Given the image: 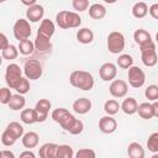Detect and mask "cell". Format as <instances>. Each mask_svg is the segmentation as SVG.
<instances>
[{"label": "cell", "mask_w": 158, "mask_h": 158, "mask_svg": "<svg viewBox=\"0 0 158 158\" xmlns=\"http://www.w3.org/2000/svg\"><path fill=\"white\" fill-rule=\"evenodd\" d=\"M121 109V105L115 100V99H111V100H107L104 105V111L109 115V116H112L118 112V110Z\"/></svg>", "instance_id": "27"}, {"label": "cell", "mask_w": 158, "mask_h": 158, "mask_svg": "<svg viewBox=\"0 0 158 158\" xmlns=\"http://www.w3.org/2000/svg\"><path fill=\"white\" fill-rule=\"evenodd\" d=\"M16 91H17V94H21V95H25L30 91V81L26 77H22L19 86L16 88Z\"/></svg>", "instance_id": "41"}, {"label": "cell", "mask_w": 158, "mask_h": 158, "mask_svg": "<svg viewBox=\"0 0 158 158\" xmlns=\"http://www.w3.org/2000/svg\"><path fill=\"white\" fill-rule=\"evenodd\" d=\"M128 158H144V149L138 142H132L127 148Z\"/></svg>", "instance_id": "22"}, {"label": "cell", "mask_w": 158, "mask_h": 158, "mask_svg": "<svg viewBox=\"0 0 158 158\" xmlns=\"http://www.w3.org/2000/svg\"><path fill=\"white\" fill-rule=\"evenodd\" d=\"M156 40H157V43H158V32H157V35H156Z\"/></svg>", "instance_id": "52"}, {"label": "cell", "mask_w": 158, "mask_h": 158, "mask_svg": "<svg viewBox=\"0 0 158 158\" xmlns=\"http://www.w3.org/2000/svg\"><path fill=\"white\" fill-rule=\"evenodd\" d=\"M153 111H154V116L158 117V101H154L153 104Z\"/></svg>", "instance_id": "50"}, {"label": "cell", "mask_w": 158, "mask_h": 158, "mask_svg": "<svg viewBox=\"0 0 158 158\" xmlns=\"http://www.w3.org/2000/svg\"><path fill=\"white\" fill-rule=\"evenodd\" d=\"M117 65L122 69H130L133 65V58L130 54H121L117 58Z\"/></svg>", "instance_id": "33"}, {"label": "cell", "mask_w": 158, "mask_h": 158, "mask_svg": "<svg viewBox=\"0 0 158 158\" xmlns=\"http://www.w3.org/2000/svg\"><path fill=\"white\" fill-rule=\"evenodd\" d=\"M75 158H96V153L91 148H80L75 153Z\"/></svg>", "instance_id": "40"}, {"label": "cell", "mask_w": 158, "mask_h": 158, "mask_svg": "<svg viewBox=\"0 0 158 158\" xmlns=\"http://www.w3.org/2000/svg\"><path fill=\"white\" fill-rule=\"evenodd\" d=\"M99 128L102 133H106V135H110V133H114L117 128V121L112 117V116H104L99 120Z\"/></svg>", "instance_id": "11"}, {"label": "cell", "mask_w": 158, "mask_h": 158, "mask_svg": "<svg viewBox=\"0 0 158 158\" xmlns=\"http://www.w3.org/2000/svg\"><path fill=\"white\" fill-rule=\"evenodd\" d=\"M6 128H9L17 138H21V137H23V127L19 123V122H16V121H14V122H10L9 125H7V127Z\"/></svg>", "instance_id": "39"}, {"label": "cell", "mask_w": 158, "mask_h": 158, "mask_svg": "<svg viewBox=\"0 0 158 158\" xmlns=\"http://www.w3.org/2000/svg\"><path fill=\"white\" fill-rule=\"evenodd\" d=\"M0 41H1V44H0L1 51L5 49V48H7V47L10 46V43H9V41H7V37H6V35H5L4 32L0 33Z\"/></svg>", "instance_id": "46"}, {"label": "cell", "mask_w": 158, "mask_h": 158, "mask_svg": "<svg viewBox=\"0 0 158 158\" xmlns=\"http://www.w3.org/2000/svg\"><path fill=\"white\" fill-rule=\"evenodd\" d=\"M69 83L77 89L88 91L94 86V77L86 70H74L69 75Z\"/></svg>", "instance_id": "1"}, {"label": "cell", "mask_w": 158, "mask_h": 158, "mask_svg": "<svg viewBox=\"0 0 158 158\" xmlns=\"http://www.w3.org/2000/svg\"><path fill=\"white\" fill-rule=\"evenodd\" d=\"M23 73H25V77H26L28 80H37V79H40V78L42 77V74H43L42 64H41L37 59H28V60L25 63Z\"/></svg>", "instance_id": "5"}, {"label": "cell", "mask_w": 158, "mask_h": 158, "mask_svg": "<svg viewBox=\"0 0 158 158\" xmlns=\"http://www.w3.org/2000/svg\"><path fill=\"white\" fill-rule=\"evenodd\" d=\"M74 151L69 144H60L58 146L57 158H73Z\"/></svg>", "instance_id": "31"}, {"label": "cell", "mask_w": 158, "mask_h": 158, "mask_svg": "<svg viewBox=\"0 0 158 158\" xmlns=\"http://www.w3.org/2000/svg\"><path fill=\"white\" fill-rule=\"evenodd\" d=\"M19 158H36V154L32 151H23L20 153Z\"/></svg>", "instance_id": "48"}, {"label": "cell", "mask_w": 158, "mask_h": 158, "mask_svg": "<svg viewBox=\"0 0 158 158\" xmlns=\"http://www.w3.org/2000/svg\"><path fill=\"white\" fill-rule=\"evenodd\" d=\"M72 5H73L74 10H77L79 12H83V11L88 10V7H90L88 0H73L72 1Z\"/></svg>", "instance_id": "43"}, {"label": "cell", "mask_w": 158, "mask_h": 158, "mask_svg": "<svg viewBox=\"0 0 158 158\" xmlns=\"http://www.w3.org/2000/svg\"><path fill=\"white\" fill-rule=\"evenodd\" d=\"M133 40H135V42L139 46V48H141V47H144V46H148L149 43L153 42V41H152V37H151V35H149V32L146 31V30H143V28H138V30L135 31V33H133Z\"/></svg>", "instance_id": "13"}, {"label": "cell", "mask_w": 158, "mask_h": 158, "mask_svg": "<svg viewBox=\"0 0 158 158\" xmlns=\"http://www.w3.org/2000/svg\"><path fill=\"white\" fill-rule=\"evenodd\" d=\"M147 148L153 153H158V132H153L149 135L147 139Z\"/></svg>", "instance_id": "34"}, {"label": "cell", "mask_w": 158, "mask_h": 158, "mask_svg": "<svg viewBox=\"0 0 158 158\" xmlns=\"http://www.w3.org/2000/svg\"><path fill=\"white\" fill-rule=\"evenodd\" d=\"M146 81V74L139 67L132 65L128 69V83L132 88H141Z\"/></svg>", "instance_id": "7"}, {"label": "cell", "mask_w": 158, "mask_h": 158, "mask_svg": "<svg viewBox=\"0 0 158 158\" xmlns=\"http://www.w3.org/2000/svg\"><path fill=\"white\" fill-rule=\"evenodd\" d=\"M83 130H84V123H83V121H80L79 118H77L75 123H74L73 127L69 130V133H70V135H80V133L83 132Z\"/></svg>", "instance_id": "44"}, {"label": "cell", "mask_w": 158, "mask_h": 158, "mask_svg": "<svg viewBox=\"0 0 158 158\" xmlns=\"http://www.w3.org/2000/svg\"><path fill=\"white\" fill-rule=\"evenodd\" d=\"M33 110H35L36 122H44L47 120L48 112L51 110V101L48 99H40Z\"/></svg>", "instance_id": "8"}, {"label": "cell", "mask_w": 158, "mask_h": 158, "mask_svg": "<svg viewBox=\"0 0 158 158\" xmlns=\"http://www.w3.org/2000/svg\"><path fill=\"white\" fill-rule=\"evenodd\" d=\"M151 158H158V153H154V154H153Z\"/></svg>", "instance_id": "51"}, {"label": "cell", "mask_w": 158, "mask_h": 158, "mask_svg": "<svg viewBox=\"0 0 158 158\" xmlns=\"http://www.w3.org/2000/svg\"><path fill=\"white\" fill-rule=\"evenodd\" d=\"M0 158H15V154L9 149H2L0 152Z\"/></svg>", "instance_id": "47"}, {"label": "cell", "mask_w": 158, "mask_h": 158, "mask_svg": "<svg viewBox=\"0 0 158 158\" xmlns=\"http://www.w3.org/2000/svg\"><path fill=\"white\" fill-rule=\"evenodd\" d=\"M68 114H69V111H68L67 109H64V107H58V109H54V110L52 111V118H53L57 123H59Z\"/></svg>", "instance_id": "38"}, {"label": "cell", "mask_w": 158, "mask_h": 158, "mask_svg": "<svg viewBox=\"0 0 158 158\" xmlns=\"http://www.w3.org/2000/svg\"><path fill=\"white\" fill-rule=\"evenodd\" d=\"M73 110L79 115H85L91 110V101L88 98H79L73 102Z\"/></svg>", "instance_id": "14"}, {"label": "cell", "mask_w": 158, "mask_h": 158, "mask_svg": "<svg viewBox=\"0 0 158 158\" xmlns=\"http://www.w3.org/2000/svg\"><path fill=\"white\" fill-rule=\"evenodd\" d=\"M54 31H56V27H54V23L49 20V19H43L40 23V27L37 30V33L38 35H42L44 37H48V38H52V36L54 35Z\"/></svg>", "instance_id": "15"}, {"label": "cell", "mask_w": 158, "mask_h": 158, "mask_svg": "<svg viewBox=\"0 0 158 158\" xmlns=\"http://www.w3.org/2000/svg\"><path fill=\"white\" fill-rule=\"evenodd\" d=\"M51 47H52V44H51V38L44 37V36L37 33L36 40H35V48H36L38 52H41V53H46V52L51 51Z\"/></svg>", "instance_id": "17"}, {"label": "cell", "mask_w": 158, "mask_h": 158, "mask_svg": "<svg viewBox=\"0 0 158 158\" xmlns=\"http://www.w3.org/2000/svg\"><path fill=\"white\" fill-rule=\"evenodd\" d=\"M138 109V104L136 101L135 98H126L122 104H121V110L126 114V115H133L137 112Z\"/></svg>", "instance_id": "18"}, {"label": "cell", "mask_w": 158, "mask_h": 158, "mask_svg": "<svg viewBox=\"0 0 158 158\" xmlns=\"http://www.w3.org/2000/svg\"><path fill=\"white\" fill-rule=\"evenodd\" d=\"M21 79H22V70H21L20 65H17L16 63L9 64L6 67V72H5V81H6L7 86L10 89L16 90Z\"/></svg>", "instance_id": "2"}, {"label": "cell", "mask_w": 158, "mask_h": 158, "mask_svg": "<svg viewBox=\"0 0 158 158\" xmlns=\"http://www.w3.org/2000/svg\"><path fill=\"white\" fill-rule=\"evenodd\" d=\"M12 32H14L15 38L19 42L25 41V40H28L30 36H31V32H32L28 20H26V19H19V20H16V22L14 25V28H12Z\"/></svg>", "instance_id": "4"}, {"label": "cell", "mask_w": 158, "mask_h": 158, "mask_svg": "<svg viewBox=\"0 0 158 158\" xmlns=\"http://www.w3.org/2000/svg\"><path fill=\"white\" fill-rule=\"evenodd\" d=\"M12 98V94H11V90L9 88H1L0 89V102L2 105H7L10 102Z\"/></svg>", "instance_id": "42"}, {"label": "cell", "mask_w": 158, "mask_h": 158, "mask_svg": "<svg viewBox=\"0 0 158 158\" xmlns=\"http://www.w3.org/2000/svg\"><path fill=\"white\" fill-rule=\"evenodd\" d=\"M20 118L23 123L26 125H32L36 122V117H35V110L33 109H25L22 110L21 115H20Z\"/></svg>", "instance_id": "30"}, {"label": "cell", "mask_w": 158, "mask_h": 158, "mask_svg": "<svg viewBox=\"0 0 158 158\" xmlns=\"http://www.w3.org/2000/svg\"><path fill=\"white\" fill-rule=\"evenodd\" d=\"M43 15H44V9L40 4H36L31 7H28L26 11V17H27L28 22H38L40 20H42Z\"/></svg>", "instance_id": "12"}, {"label": "cell", "mask_w": 158, "mask_h": 158, "mask_svg": "<svg viewBox=\"0 0 158 158\" xmlns=\"http://www.w3.org/2000/svg\"><path fill=\"white\" fill-rule=\"evenodd\" d=\"M17 139H19V138H17L9 128H5L4 132L1 133V143H2L4 146H6V147L12 146Z\"/></svg>", "instance_id": "29"}, {"label": "cell", "mask_w": 158, "mask_h": 158, "mask_svg": "<svg viewBox=\"0 0 158 158\" xmlns=\"http://www.w3.org/2000/svg\"><path fill=\"white\" fill-rule=\"evenodd\" d=\"M25 104H26V100H25L23 95H21V94H14L12 98H11V100H10V102L7 105H9V107L11 110L17 111V110L23 109Z\"/></svg>", "instance_id": "24"}, {"label": "cell", "mask_w": 158, "mask_h": 158, "mask_svg": "<svg viewBox=\"0 0 158 158\" xmlns=\"http://www.w3.org/2000/svg\"><path fill=\"white\" fill-rule=\"evenodd\" d=\"M106 46L109 52L114 54H118L125 49V36L118 31H112L107 36Z\"/></svg>", "instance_id": "3"}, {"label": "cell", "mask_w": 158, "mask_h": 158, "mask_svg": "<svg viewBox=\"0 0 158 158\" xmlns=\"http://www.w3.org/2000/svg\"><path fill=\"white\" fill-rule=\"evenodd\" d=\"M144 95H146V98L148 100H151L153 102L158 101V85H154V84L148 85L146 91H144Z\"/></svg>", "instance_id": "37"}, {"label": "cell", "mask_w": 158, "mask_h": 158, "mask_svg": "<svg viewBox=\"0 0 158 158\" xmlns=\"http://www.w3.org/2000/svg\"><path fill=\"white\" fill-rule=\"evenodd\" d=\"M35 42L30 41V40H25V41H21L19 42V52L23 56H28L31 53H33L35 51Z\"/></svg>", "instance_id": "26"}, {"label": "cell", "mask_w": 158, "mask_h": 158, "mask_svg": "<svg viewBox=\"0 0 158 158\" xmlns=\"http://www.w3.org/2000/svg\"><path fill=\"white\" fill-rule=\"evenodd\" d=\"M99 74H100V78L104 80V81H111L116 78V74H117V67L111 63V62H107V63H104L100 69H99Z\"/></svg>", "instance_id": "10"}, {"label": "cell", "mask_w": 158, "mask_h": 158, "mask_svg": "<svg viewBox=\"0 0 158 158\" xmlns=\"http://www.w3.org/2000/svg\"><path fill=\"white\" fill-rule=\"evenodd\" d=\"M109 91L110 94L114 96V98H125L127 91H128V86H127V83L122 79H115L111 81L110 84V88H109Z\"/></svg>", "instance_id": "9"}, {"label": "cell", "mask_w": 158, "mask_h": 158, "mask_svg": "<svg viewBox=\"0 0 158 158\" xmlns=\"http://www.w3.org/2000/svg\"><path fill=\"white\" fill-rule=\"evenodd\" d=\"M148 11H149V14H151V16H152L153 19L158 20V2H156V4H152V5L149 6Z\"/></svg>", "instance_id": "45"}, {"label": "cell", "mask_w": 158, "mask_h": 158, "mask_svg": "<svg viewBox=\"0 0 158 158\" xmlns=\"http://www.w3.org/2000/svg\"><path fill=\"white\" fill-rule=\"evenodd\" d=\"M38 141H40V136L37 132H33V131L25 133L22 137V144L26 148H35L38 144Z\"/></svg>", "instance_id": "20"}, {"label": "cell", "mask_w": 158, "mask_h": 158, "mask_svg": "<svg viewBox=\"0 0 158 158\" xmlns=\"http://www.w3.org/2000/svg\"><path fill=\"white\" fill-rule=\"evenodd\" d=\"M75 121H77V118L69 112L60 122H59V125H60V127L64 130V131H67V132H69V130L73 127V125L75 123Z\"/></svg>", "instance_id": "36"}, {"label": "cell", "mask_w": 158, "mask_h": 158, "mask_svg": "<svg viewBox=\"0 0 158 158\" xmlns=\"http://www.w3.org/2000/svg\"><path fill=\"white\" fill-rule=\"evenodd\" d=\"M138 115L144 118V120H151L152 117H154V111H153V105L149 102H142L138 105L137 109Z\"/></svg>", "instance_id": "21"}, {"label": "cell", "mask_w": 158, "mask_h": 158, "mask_svg": "<svg viewBox=\"0 0 158 158\" xmlns=\"http://www.w3.org/2000/svg\"><path fill=\"white\" fill-rule=\"evenodd\" d=\"M67 16H68V11H67V10L59 11V12L56 15V22H57V25H58L60 28H64V30L69 28V27H68Z\"/></svg>", "instance_id": "35"}, {"label": "cell", "mask_w": 158, "mask_h": 158, "mask_svg": "<svg viewBox=\"0 0 158 158\" xmlns=\"http://www.w3.org/2000/svg\"><path fill=\"white\" fill-rule=\"evenodd\" d=\"M57 151H58V144L56 143H44L40 151H38V156L40 158H57Z\"/></svg>", "instance_id": "16"}, {"label": "cell", "mask_w": 158, "mask_h": 158, "mask_svg": "<svg viewBox=\"0 0 158 158\" xmlns=\"http://www.w3.org/2000/svg\"><path fill=\"white\" fill-rule=\"evenodd\" d=\"M147 14H148V6H147L146 2L138 1V2H136L133 5V7H132V15L136 19H143Z\"/></svg>", "instance_id": "25"}, {"label": "cell", "mask_w": 158, "mask_h": 158, "mask_svg": "<svg viewBox=\"0 0 158 158\" xmlns=\"http://www.w3.org/2000/svg\"><path fill=\"white\" fill-rule=\"evenodd\" d=\"M67 21H68V27L69 28H77L81 25V17L77 12H73V11H68Z\"/></svg>", "instance_id": "32"}, {"label": "cell", "mask_w": 158, "mask_h": 158, "mask_svg": "<svg viewBox=\"0 0 158 158\" xmlns=\"http://www.w3.org/2000/svg\"><path fill=\"white\" fill-rule=\"evenodd\" d=\"M77 40L83 43V44H89L93 42L94 40V32L90 30V28H80L78 32H77Z\"/></svg>", "instance_id": "23"}, {"label": "cell", "mask_w": 158, "mask_h": 158, "mask_svg": "<svg viewBox=\"0 0 158 158\" xmlns=\"http://www.w3.org/2000/svg\"><path fill=\"white\" fill-rule=\"evenodd\" d=\"M1 56L4 59H7V60H14L17 58L19 56V47L14 46V44H10L7 48L2 49L1 51Z\"/></svg>", "instance_id": "28"}, {"label": "cell", "mask_w": 158, "mask_h": 158, "mask_svg": "<svg viewBox=\"0 0 158 158\" xmlns=\"http://www.w3.org/2000/svg\"><path fill=\"white\" fill-rule=\"evenodd\" d=\"M141 58H142V62L146 67H154L157 64L158 56H157L154 42L149 43L148 46L141 47Z\"/></svg>", "instance_id": "6"}, {"label": "cell", "mask_w": 158, "mask_h": 158, "mask_svg": "<svg viewBox=\"0 0 158 158\" xmlns=\"http://www.w3.org/2000/svg\"><path fill=\"white\" fill-rule=\"evenodd\" d=\"M23 5H26V6H28V7H31V6H33V5H36L37 4V1L36 0H30V1H27V0H22L21 1Z\"/></svg>", "instance_id": "49"}, {"label": "cell", "mask_w": 158, "mask_h": 158, "mask_svg": "<svg viewBox=\"0 0 158 158\" xmlns=\"http://www.w3.org/2000/svg\"><path fill=\"white\" fill-rule=\"evenodd\" d=\"M89 16L94 20H101L106 16V9L104 7V5L95 2L89 7Z\"/></svg>", "instance_id": "19"}]
</instances>
